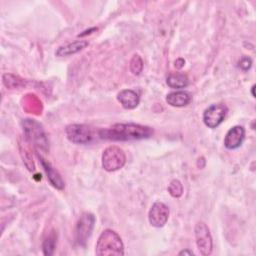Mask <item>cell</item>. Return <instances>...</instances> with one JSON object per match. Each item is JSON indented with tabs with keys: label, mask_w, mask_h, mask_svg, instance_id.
I'll use <instances>...</instances> for the list:
<instances>
[{
	"label": "cell",
	"mask_w": 256,
	"mask_h": 256,
	"mask_svg": "<svg viewBox=\"0 0 256 256\" xmlns=\"http://www.w3.org/2000/svg\"><path fill=\"white\" fill-rule=\"evenodd\" d=\"M117 100L125 109H134L138 106L140 97L138 93L131 89H124L121 90L117 94Z\"/></svg>",
	"instance_id": "obj_12"
},
{
	"label": "cell",
	"mask_w": 256,
	"mask_h": 256,
	"mask_svg": "<svg viewBox=\"0 0 256 256\" xmlns=\"http://www.w3.org/2000/svg\"><path fill=\"white\" fill-rule=\"evenodd\" d=\"M87 46H88V42L86 40H76L72 43H68L66 45L60 46L56 50L55 54L58 57H65V56L73 55L77 52H80L81 50H83Z\"/></svg>",
	"instance_id": "obj_14"
},
{
	"label": "cell",
	"mask_w": 256,
	"mask_h": 256,
	"mask_svg": "<svg viewBox=\"0 0 256 256\" xmlns=\"http://www.w3.org/2000/svg\"><path fill=\"white\" fill-rule=\"evenodd\" d=\"M67 139L75 144H88L93 140L92 129L85 124H70L66 127Z\"/></svg>",
	"instance_id": "obj_6"
},
{
	"label": "cell",
	"mask_w": 256,
	"mask_h": 256,
	"mask_svg": "<svg viewBox=\"0 0 256 256\" xmlns=\"http://www.w3.org/2000/svg\"><path fill=\"white\" fill-rule=\"evenodd\" d=\"M56 240H57V235L55 231L50 232L49 235L44 239L42 243V250L44 255L50 256L54 253V250L56 247Z\"/></svg>",
	"instance_id": "obj_16"
},
{
	"label": "cell",
	"mask_w": 256,
	"mask_h": 256,
	"mask_svg": "<svg viewBox=\"0 0 256 256\" xmlns=\"http://www.w3.org/2000/svg\"><path fill=\"white\" fill-rule=\"evenodd\" d=\"M192 100V96L189 92L179 90L171 92L166 96V102L173 107H183L188 105Z\"/></svg>",
	"instance_id": "obj_13"
},
{
	"label": "cell",
	"mask_w": 256,
	"mask_h": 256,
	"mask_svg": "<svg viewBox=\"0 0 256 256\" xmlns=\"http://www.w3.org/2000/svg\"><path fill=\"white\" fill-rule=\"evenodd\" d=\"M244 139H245V129L240 125L233 126L228 130V132L225 135L224 146L229 150L237 149L242 145Z\"/></svg>",
	"instance_id": "obj_10"
},
{
	"label": "cell",
	"mask_w": 256,
	"mask_h": 256,
	"mask_svg": "<svg viewBox=\"0 0 256 256\" xmlns=\"http://www.w3.org/2000/svg\"><path fill=\"white\" fill-rule=\"evenodd\" d=\"M168 192L172 197H175V198L180 197L183 193V186L181 182L177 179H173L168 185Z\"/></svg>",
	"instance_id": "obj_18"
},
{
	"label": "cell",
	"mask_w": 256,
	"mask_h": 256,
	"mask_svg": "<svg viewBox=\"0 0 256 256\" xmlns=\"http://www.w3.org/2000/svg\"><path fill=\"white\" fill-rule=\"evenodd\" d=\"M227 107L224 104H212L208 108L205 109L203 113V122L209 128H216L218 127L227 114Z\"/></svg>",
	"instance_id": "obj_8"
},
{
	"label": "cell",
	"mask_w": 256,
	"mask_h": 256,
	"mask_svg": "<svg viewBox=\"0 0 256 256\" xmlns=\"http://www.w3.org/2000/svg\"><path fill=\"white\" fill-rule=\"evenodd\" d=\"M254 87H255V86L253 85L252 88H251V93H252V96H253V97H255V94H254Z\"/></svg>",
	"instance_id": "obj_22"
},
{
	"label": "cell",
	"mask_w": 256,
	"mask_h": 256,
	"mask_svg": "<svg viewBox=\"0 0 256 256\" xmlns=\"http://www.w3.org/2000/svg\"><path fill=\"white\" fill-rule=\"evenodd\" d=\"M98 135L101 139L111 141H131L150 138L153 129L136 123H116L108 128L100 129Z\"/></svg>",
	"instance_id": "obj_1"
},
{
	"label": "cell",
	"mask_w": 256,
	"mask_h": 256,
	"mask_svg": "<svg viewBox=\"0 0 256 256\" xmlns=\"http://www.w3.org/2000/svg\"><path fill=\"white\" fill-rule=\"evenodd\" d=\"M194 232H195L196 245L198 247L199 252L204 256L210 255L212 252L213 243H212V237H211L208 226L204 222L199 221L195 225Z\"/></svg>",
	"instance_id": "obj_7"
},
{
	"label": "cell",
	"mask_w": 256,
	"mask_h": 256,
	"mask_svg": "<svg viewBox=\"0 0 256 256\" xmlns=\"http://www.w3.org/2000/svg\"><path fill=\"white\" fill-rule=\"evenodd\" d=\"M166 83L170 88L181 89V88H185L188 86L189 79L186 74L177 72V73L170 74L166 79Z\"/></svg>",
	"instance_id": "obj_15"
},
{
	"label": "cell",
	"mask_w": 256,
	"mask_h": 256,
	"mask_svg": "<svg viewBox=\"0 0 256 256\" xmlns=\"http://www.w3.org/2000/svg\"><path fill=\"white\" fill-rule=\"evenodd\" d=\"M184 63H185V61L182 58H179V59H177L175 61V66H176V68L180 69V68H182L184 66Z\"/></svg>",
	"instance_id": "obj_20"
},
{
	"label": "cell",
	"mask_w": 256,
	"mask_h": 256,
	"mask_svg": "<svg viewBox=\"0 0 256 256\" xmlns=\"http://www.w3.org/2000/svg\"><path fill=\"white\" fill-rule=\"evenodd\" d=\"M38 157H39L41 165H42V167H43V169H44V171L47 175V178H48L49 182L52 184V186H54L55 188H57L59 190L64 189L65 183H64L61 175L59 174V172L46 159H44L39 154H38Z\"/></svg>",
	"instance_id": "obj_11"
},
{
	"label": "cell",
	"mask_w": 256,
	"mask_h": 256,
	"mask_svg": "<svg viewBox=\"0 0 256 256\" xmlns=\"http://www.w3.org/2000/svg\"><path fill=\"white\" fill-rule=\"evenodd\" d=\"M95 253L98 256H122L124 245L121 237L111 229H105L99 236Z\"/></svg>",
	"instance_id": "obj_2"
},
{
	"label": "cell",
	"mask_w": 256,
	"mask_h": 256,
	"mask_svg": "<svg viewBox=\"0 0 256 256\" xmlns=\"http://www.w3.org/2000/svg\"><path fill=\"white\" fill-rule=\"evenodd\" d=\"M179 255H194L193 251L191 250H188V249H185V250H182L179 252Z\"/></svg>",
	"instance_id": "obj_21"
},
{
	"label": "cell",
	"mask_w": 256,
	"mask_h": 256,
	"mask_svg": "<svg viewBox=\"0 0 256 256\" xmlns=\"http://www.w3.org/2000/svg\"><path fill=\"white\" fill-rule=\"evenodd\" d=\"M125 163L126 155L118 146H108L102 153V167L108 172L121 169Z\"/></svg>",
	"instance_id": "obj_4"
},
{
	"label": "cell",
	"mask_w": 256,
	"mask_h": 256,
	"mask_svg": "<svg viewBox=\"0 0 256 256\" xmlns=\"http://www.w3.org/2000/svg\"><path fill=\"white\" fill-rule=\"evenodd\" d=\"M142 69H143V60L138 54H135L130 61V71L134 75H139L142 72Z\"/></svg>",
	"instance_id": "obj_17"
},
{
	"label": "cell",
	"mask_w": 256,
	"mask_h": 256,
	"mask_svg": "<svg viewBox=\"0 0 256 256\" xmlns=\"http://www.w3.org/2000/svg\"><path fill=\"white\" fill-rule=\"evenodd\" d=\"M251 65H252V60H251V58L248 57V56L242 57V58L239 60V62H238V67H239L241 70H243V71L249 70L250 67H251Z\"/></svg>",
	"instance_id": "obj_19"
},
{
	"label": "cell",
	"mask_w": 256,
	"mask_h": 256,
	"mask_svg": "<svg viewBox=\"0 0 256 256\" xmlns=\"http://www.w3.org/2000/svg\"><path fill=\"white\" fill-rule=\"evenodd\" d=\"M22 127L26 139L31 142L38 150H48V139L40 123L33 119H25L22 121Z\"/></svg>",
	"instance_id": "obj_3"
},
{
	"label": "cell",
	"mask_w": 256,
	"mask_h": 256,
	"mask_svg": "<svg viewBox=\"0 0 256 256\" xmlns=\"http://www.w3.org/2000/svg\"><path fill=\"white\" fill-rule=\"evenodd\" d=\"M96 218L90 212H84L78 219L75 227V241L79 246L85 247L92 234Z\"/></svg>",
	"instance_id": "obj_5"
},
{
	"label": "cell",
	"mask_w": 256,
	"mask_h": 256,
	"mask_svg": "<svg viewBox=\"0 0 256 256\" xmlns=\"http://www.w3.org/2000/svg\"><path fill=\"white\" fill-rule=\"evenodd\" d=\"M168 217L169 208L162 202H155L148 212L149 223L157 228L163 227L168 221Z\"/></svg>",
	"instance_id": "obj_9"
}]
</instances>
